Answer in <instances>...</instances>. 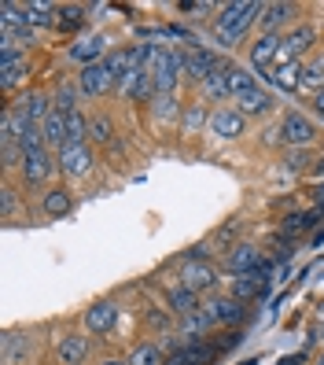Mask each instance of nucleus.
Wrapping results in <instances>:
<instances>
[{
	"label": "nucleus",
	"mask_w": 324,
	"mask_h": 365,
	"mask_svg": "<svg viewBox=\"0 0 324 365\" xmlns=\"http://www.w3.org/2000/svg\"><path fill=\"white\" fill-rule=\"evenodd\" d=\"M262 8L266 4H258V0H232V4H221V15H218V23H214L218 45L232 48L236 41L247 34V26L254 23V19H262Z\"/></svg>",
	"instance_id": "nucleus-1"
},
{
	"label": "nucleus",
	"mask_w": 324,
	"mask_h": 365,
	"mask_svg": "<svg viewBox=\"0 0 324 365\" xmlns=\"http://www.w3.org/2000/svg\"><path fill=\"white\" fill-rule=\"evenodd\" d=\"M147 71H151V81H155V93H177V81L184 74V52L155 45Z\"/></svg>",
	"instance_id": "nucleus-2"
},
{
	"label": "nucleus",
	"mask_w": 324,
	"mask_h": 365,
	"mask_svg": "<svg viewBox=\"0 0 324 365\" xmlns=\"http://www.w3.org/2000/svg\"><path fill=\"white\" fill-rule=\"evenodd\" d=\"M313 41H317V30L310 23L291 26V34L284 37V45H280V52H276V67H284V63H295L298 56H306L313 48Z\"/></svg>",
	"instance_id": "nucleus-3"
},
{
	"label": "nucleus",
	"mask_w": 324,
	"mask_h": 365,
	"mask_svg": "<svg viewBox=\"0 0 324 365\" xmlns=\"http://www.w3.org/2000/svg\"><path fill=\"white\" fill-rule=\"evenodd\" d=\"M313 137H317V125L302 111H288L284 118H280V140H284L288 148H306Z\"/></svg>",
	"instance_id": "nucleus-4"
},
{
	"label": "nucleus",
	"mask_w": 324,
	"mask_h": 365,
	"mask_svg": "<svg viewBox=\"0 0 324 365\" xmlns=\"http://www.w3.org/2000/svg\"><path fill=\"white\" fill-rule=\"evenodd\" d=\"M78 89H81V96H107L111 89H118V81H115L111 71H107V63L100 59V63H93V67H81Z\"/></svg>",
	"instance_id": "nucleus-5"
},
{
	"label": "nucleus",
	"mask_w": 324,
	"mask_h": 365,
	"mask_svg": "<svg viewBox=\"0 0 324 365\" xmlns=\"http://www.w3.org/2000/svg\"><path fill=\"white\" fill-rule=\"evenodd\" d=\"M59 170H63V174H67V178H85V174H89V170H93V148H89V140H85V144H63L59 148Z\"/></svg>",
	"instance_id": "nucleus-6"
},
{
	"label": "nucleus",
	"mask_w": 324,
	"mask_h": 365,
	"mask_svg": "<svg viewBox=\"0 0 324 365\" xmlns=\"http://www.w3.org/2000/svg\"><path fill=\"white\" fill-rule=\"evenodd\" d=\"M225 67V59H218L210 48H203V45H192L188 52H184V74L188 78H196V81H207L214 71H221Z\"/></svg>",
	"instance_id": "nucleus-7"
},
{
	"label": "nucleus",
	"mask_w": 324,
	"mask_h": 365,
	"mask_svg": "<svg viewBox=\"0 0 324 365\" xmlns=\"http://www.w3.org/2000/svg\"><path fill=\"white\" fill-rule=\"evenodd\" d=\"M203 314L214 321V325H236V321H244V303L232 295H214L203 303Z\"/></svg>",
	"instance_id": "nucleus-8"
},
{
	"label": "nucleus",
	"mask_w": 324,
	"mask_h": 365,
	"mask_svg": "<svg viewBox=\"0 0 324 365\" xmlns=\"http://www.w3.org/2000/svg\"><path fill=\"white\" fill-rule=\"evenodd\" d=\"M280 45H284V37H280V34H262V37H258L254 48H251V71L266 78L269 74V63H276Z\"/></svg>",
	"instance_id": "nucleus-9"
},
{
	"label": "nucleus",
	"mask_w": 324,
	"mask_h": 365,
	"mask_svg": "<svg viewBox=\"0 0 324 365\" xmlns=\"http://www.w3.org/2000/svg\"><path fill=\"white\" fill-rule=\"evenodd\" d=\"M244 125H247V118L236 111V107H218V111L210 115V133L221 137V140H236L244 133Z\"/></svg>",
	"instance_id": "nucleus-10"
},
{
	"label": "nucleus",
	"mask_w": 324,
	"mask_h": 365,
	"mask_svg": "<svg viewBox=\"0 0 324 365\" xmlns=\"http://www.w3.org/2000/svg\"><path fill=\"white\" fill-rule=\"evenodd\" d=\"M181 284L192 288V292H214L218 288V269H214L210 262H184Z\"/></svg>",
	"instance_id": "nucleus-11"
},
{
	"label": "nucleus",
	"mask_w": 324,
	"mask_h": 365,
	"mask_svg": "<svg viewBox=\"0 0 324 365\" xmlns=\"http://www.w3.org/2000/svg\"><path fill=\"white\" fill-rule=\"evenodd\" d=\"M52 148H41V152H30V155H23V181L26 185H45L48 181V174H52Z\"/></svg>",
	"instance_id": "nucleus-12"
},
{
	"label": "nucleus",
	"mask_w": 324,
	"mask_h": 365,
	"mask_svg": "<svg viewBox=\"0 0 324 365\" xmlns=\"http://www.w3.org/2000/svg\"><path fill=\"white\" fill-rule=\"evenodd\" d=\"M52 111H56V107H52V100H48L45 93H26L23 100L15 103V115L26 118V122H33V125H45Z\"/></svg>",
	"instance_id": "nucleus-13"
},
{
	"label": "nucleus",
	"mask_w": 324,
	"mask_h": 365,
	"mask_svg": "<svg viewBox=\"0 0 324 365\" xmlns=\"http://www.w3.org/2000/svg\"><path fill=\"white\" fill-rule=\"evenodd\" d=\"M30 74V63H26V52H4L0 56V85L11 93L15 85H23Z\"/></svg>",
	"instance_id": "nucleus-14"
},
{
	"label": "nucleus",
	"mask_w": 324,
	"mask_h": 365,
	"mask_svg": "<svg viewBox=\"0 0 324 365\" xmlns=\"http://www.w3.org/2000/svg\"><path fill=\"white\" fill-rule=\"evenodd\" d=\"M100 56L107 59L111 52H107V37L103 34H89V37H81L78 45H70V59L81 63V67H93V63H100Z\"/></svg>",
	"instance_id": "nucleus-15"
},
{
	"label": "nucleus",
	"mask_w": 324,
	"mask_h": 365,
	"mask_svg": "<svg viewBox=\"0 0 324 365\" xmlns=\"http://www.w3.org/2000/svg\"><path fill=\"white\" fill-rule=\"evenodd\" d=\"M232 103H236V111H240L244 118H262V115H269L273 107H276L273 93H266L262 85H258V89H251L247 96H240V100H232Z\"/></svg>",
	"instance_id": "nucleus-16"
},
{
	"label": "nucleus",
	"mask_w": 324,
	"mask_h": 365,
	"mask_svg": "<svg viewBox=\"0 0 324 365\" xmlns=\"http://www.w3.org/2000/svg\"><path fill=\"white\" fill-rule=\"evenodd\" d=\"M85 325H89V332H111L118 325V307L111 299H100V303L85 310Z\"/></svg>",
	"instance_id": "nucleus-17"
},
{
	"label": "nucleus",
	"mask_w": 324,
	"mask_h": 365,
	"mask_svg": "<svg viewBox=\"0 0 324 365\" xmlns=\"http://www.w3.org/2000/svg\"><path fill=\"white\" fill-rule=\"evenodd\" d=\"M266 288H269V277L266 273H240L232 281V299H240V303H247V299H262L266 295Z\"/></svg>",
	"instance_id": "nucleus-18"
},
{
	"label": "nucleus",
	"mask_w": 324,
	"mask_h": 365,
	"mask_svg": "<svg viewBox=\"0 0 324 365\" xmlns=\"http://www.w3.org/2000/svg\"><path fill=\"white\" fill-rule=\"evenodd\" d=\"M225 81H229V96L240 100L251 89H258V74L251 67H236V63H225Z\"/></svg>",
	"instance_id": "nucleus-19"
},
{
	"label": "nucleus",
	"mask_w": 324,
	"mask_h": 365,
	"mask_svg": "<svg viewBox=\"0 0 324 365\" xmlns=\"http://www.w3.org/2000/svg\"><path fill=\"white\" fill-rule=\"evenodd\" d=\"M266 259H262V255H258V247H251V244H240V247H232L229 251V273L232 277H240V273H254L258 266H262Z\"/></svg>",
	"instance_id": "nucleus-20"
},
{
	"label": "nucleus",
	"mask_w": 324,
	"mask_h": 365,
	"mask_svg": "<svg viewBox=\"0 0 324 365\" xmlns=\"http://www.w3.org/2000/svg\"><path fill=\"white\" fill-rule=\"evenodd\" d=\"M23 19H26L33 30H48V26H56L59 8L56 4H45V0H26V4H23Z\"/></svg>",
	"instance_id": "nucleus-21"
},
{
	"label": "nucleus",
	"mask_w": 324,
	"mask_h": 365,
	"mask_svg": "<svg viewBox=\"0 0 324 365\" xmlns=\"http://www.w3.org/2000/svg\"><path fill=\"white\" fill-rule=\"evenodd\" d=\"M56 354H59L63 365H85V358H89V339L78 336V332H70V336H63V339H59Z\"/></svg>",
	"instance_id": "nucleus-22"
},
{
	"label": "nucleus",
	"mask_w": 324,
	"mask_h": 365,
	"mask_svg": "<svg viewBox=\"0 0 324 365\" xmlns=\"http://www.w3.org/2000/svg\"><path fill=\"white\" fill-rule=\"evenodd\" d=\"M166 303H169V310H174L177 317H188V314L199 310V292H192L184 284H174L166 292Z\"/></svg>",
	"instance_id": "nucleus-23"
},
{
	"label": "nucleus",
	"mask_w": 324,
	"mask_h": 365,
	"mask_svg": "<svg viewBox=\"0 0 324 365\" xmlns=\"http://www.w3.org/2000/svg\"><path fill=\"white\" fill-rule=\"evenodd\" d=\"M70 207H74L70 188H48L45 200H41V210H45L48 218H63V214H70Z\"/></svg>",
	"instance_id": "nucleus-24"
},
{
	"label": "nucleus",
	"mask_w": 324,
	"mask_h": 365,
	"mask_svg": "<svg viewBox=\"0 0 324 365\" xmlns=\"http://www.w3.org/2000/svg\"><path fill=\"white\" fill-rule=\"evenodd\" d=\"M151 115H155L159 122H177L181 118L177 93H155V96H151Z\"/></svg>",
	"instance_id": "nucleus-25"
},
{
	"label": "nucleus",
	"mask_w": 324,
	"mask_h": 365,
	"mask_svg": "<svg viewBox=\"0 0 324 365\" xmlns=\"http://www.w3.org/2000/svg\"><path fill=\"white\" fill-rule=\"evenodd\" d=\"M276 89H284V93H291V89H298V81H302V63L295 59V63H284V67H273L269 74H266Z\"/></svg>",
	"instance_id": "nucleus-26"
},
{
	"label": "nucleus",
	"mask_w": 324,
	"mask_h": 365,
	"mask_svg": "<svg viewBox=\"0 0 324 365\" xmlns=\"http://www.w3.org/2000/svg\"><path fill=\"white\" fill-rule=\"evenodd\" d=\"M295 4H266L262 8V34H276L284 23H291Z\"/></svg>",
	"instance_id": "nucleus-27"
},
{
	"label": "nucleus",
	"mask_w": 324,
	"mask_h": 365,
	"mask_svg": "<svg viewBox=\"0 0 324 365\" xmlns=\"http://www.w3.org/2000/svg\"><path fill=\"white\" fill-rule=\"evenodd\" d=\"M41 130H45L48 148H56V152H59V148L67 144V115H63V111H52V115H48V122L41 125Z\"/></svg>",
	"instance_id": "nucleus-28"
},
{
	"label": "nucleus",
	"mask_w": 324,
	"mask_h": 365,
	"mask_svg": "<svg viewBox=\"0 0 324 365\" xmlns=\"http://www.w3.org/2000/svg\"><path fill=\"white\" fill-rule=\"evenodd\" d=\"M214 329V321L203 314V310H196V314H188L184 321H181V336L188 339V343H196V339H203L207 332Z\"/></svg>",
	"instance_id": "nucleus-29"
},
{
	"label": "nucleus",
	"mask_w": 324,
	"mask_h": 365,
	"mask_svg": "<svg viewBox=\"0 0 324 365\" xmlns=\"http://www.w3.org/2000/svg\"><path fill=\"white\" fill-rule=\"evenodd\" d=\"M302 93H320L324 89V59H313V63H302V81H298Z\"/></svg>",
	"instance_id": "nucleus-30"
},
{
	"label": "nucleus",
	"mask_w": 324,
	"mask_h": 365,
	"mask_svg": "<svg viewBox=\"0 0 324 365\" xmlns=\"http://www.w3.org/2000/svg\"><path fill=\"white\" fill-rule=\"evenodd\" d=\"M30 347H33L30 336H23V332H8V336H4V361L15 365L19 358H26V354H30Z\"/></svg>",
	"instance_id": "nucleus-31"
},
{
	"label": "nucleus",
	"mask_w": 324,
	"mask_h": 365,
	"mask_svg": "<svg viewBox=\"0 0 324 365\" xmlns=\"http://www.w3.org/2000/svg\"><path fill=\"white\" fill-rule=\"evenodd\" d=\"M129 365H166V351L155 347V343H140L129 354Z\"/></svg>",
	"instance_id": "nucleus-32"
},
{
	"label": "nucleus",
	"mask_w": 324,
	"mask_h": 365,
	"mask_svg": "<svg viewBox=\"0 0 324 365\" xmlns=\"http://www.w3.org/2000/svg\"><path fill=\"white\" fill-rule=\"evenodd\" d=\"M85 26V8L81 4H70V8H59V19H56V30L63 34H74Z\"/></svg>",
	"instance_id": "nucleus-33"
},
{
	"label": "nucleus",
	"mask_w": 324,
	"mask_h": 365,
	"mask_svg": "<svg viewBox=\"0 0 324 365\" xmlns=\"http://www.w3.org/2000/svg\"><path fill=\"white\" fill-rule=\"evenodd\" d=\"M89 140V118L81 111H70L67 115V144H85Z\"/></svg>",
	"instance_id": "nucleus-34"
},
{
	"label": "nucleus",
	"mask_w": 324,
	"mask_h": 365,
	"mask_svg": "<svg viewBox=\"0 0 324 365\" xmlns=\"http://www.w3.org/2000/svg\"><path fill=\"white\" fill-rule=\"evenodd\" d=\"M78 85H59L56 89V96H52V107L56 111H63V115H70V111H78Z\"/></svg>",
	"instance_id": "nucleus-35"
},
{
	"label": "nucleus",
	"mask_w": 324,
	"mask_h": 365,
	"mask_svg": "<svg viewBox=\"0 0 324 365\" xmlns=\"http://www.w3.org/2000/svg\"><path fill=\"white\" fill-rule=\"evenodd\" d=\"M111 137H115V122L111 118H107V115L89 118V140L93 144H111Z\"/></svg>",
	"instance_id": "nucleus-36"
},
{
	"label": "nucleus",
	"mask_w": 324,
	"mask_h": 365,
	"mask_svg": "<svg viewBox=\"0 0 324 365\" xmlns=\"http://www.w3.org/2000/svg\"><path fill=\"white\" fill-rule=\"evenodd\" d=\"M320 210H310V214H288L284 218V236H295V232H306L310 225H317Z\"/></svg>",
	"instance_id": "nucleus-37"
},
{
	"label": "nucleus",
	"mask_w": 324,
	"mask_h": 365,
	"mask_svg": "<svg viewBox=\"0 0 324 365\" xmlns=\"http://www.w3.org/2000/svg\"><path fill=\"white\" fill-rule=\"evenodd\" d=\"M203 93L210 96V100H225L229 96V81H225V67L221 71H214L207 81H203Z\"/></svg>",
	"instance_id": "nucleus-38"
},
{
	"label": "nucleus",
	"mask_w": 324,
	"mask_h": 365,
	"mask_svg": "<svg viewBox=\"0 0 324 365\" xmlns=\"http://www.w3.org/2000/svg\"><path fill=\"white\" fill-rule=\"evenodd\" d=\"M306 163H310V152H306V148H288L284 166L291 170V174H298V170H306Z\"/></svg>",
	"instance_id": "nucleus-39"
},
{
	"label": "nucleus",
	"mask_w": 324,
	"mask_h": 365,
	"mask_svg": "<svg viewBox=\"0 0 324 365\" xmlns=\"http://www.w3.org/2000/svg\"><path fill=\"white\" fill-rule=\"evenodd\" d=\"M199 122H203V107H192V111H188V118H184V125H188V130H196Z\"/></svg>",
	"instance_id": "nucleus-40"
},
{
	"label": "nucleus",
	"mask_w": 324,
	"mask_h": 365,
	"mask_svg": "<svg viewBox=\"0 0 324 365\" xmlns=\"http://www.w3.org/2000/svg\"><path fill=\"white\" fill-rule=\"evenodd\" d=\"M0 210H4V218L15 210V192H11V188H4V203H0Z\"/></svg>",
	"instance_id": "nucleus-41"
},
{
	"label": "nucleus",
	"mask_w": 324,
	"mask_h": 365,
	"mask_svg": "<svg viewBox=\"0 0 324 365\" xmlns=\"http://www.w3.org/2000/svg\"><path fill=\"white\" fill-rule=\"evenodd\" d=\"M313 107H317V115H320V118H324V89H320V93H317V96H313Z\"/></svg>",
	"instance_id": "nucleus-42"
},
{
	"label": "nucleus",
	"mask_w": 324,
	"mask_h": 365,
	"mask_svg": "<svg viewBox=\"0 0 324 365\" xmlns=\"http://www.w3.org/2000/svg\"><path fill=\"white\" fill-rule=\"evenodd\" d=\"M100 365H129V358H107V361H100Z\"/></svg>",
	"instance_id": "nucleus-43"
},
{
	"label": "nucleus",
	"mask_w": 324,
	"mask_h": 365,
	"mask_svg": "<svg viewBox=\"0 0 324 365\" xmlns=\"http://www.w3.org/2000/svg\"><path fill=\"white\" fill-rule=\"evenodd\" d=\"M317 174L324 178V159H317Z\"/></svg>",
	"instance_id": "nucleus-44"
},
{
	"label": "nucleus",
	"mask_w": 324,
	"mask_h": 365,
	"mask_svg": "<svg viewBox=\"0 0 324 365\" xmlns=\"http://www.w3.org/2000/svg\"><path fill=\"white\" fill-rule=\"evenodd\" d=\"M317 210H320V214H324V185H320V207H317Z\"/></svg>",
	"instance_id": "nucleus-45"
}]
</instances>
